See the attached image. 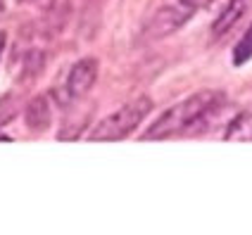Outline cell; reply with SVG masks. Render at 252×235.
Listing matches in <instances>:
<instances>
[{
    "instance_id": "cell-3",
    "label": "cell",
    "mask_w": 252,
    "mask_h": 235,
    "mask_svg": "<svg viewBox=\"0 0 252 235\" xmlns=\"http://www.w3.org/2000/svg\"><path fill=\"white\" fill-rule=\"evenodd\" d=\"M195 5L186 2V0H174L169 5H162L157 12L148 19V24L143 27V36L148 41H157V38H164L169 33L179 31V29L195 14Z\"/></svg>"
},
{
    "instance_id": "cell-6",
    "label": "cell",
    "mask_w": 252,
    "mask_h": 235,
    "mask_svg": "<svg viewBox=\"0 0 252 235\" xmlns=\"http://www.w3.org/2000/svg\"><path fill=\"white\" fill-rule=\"evenodd\" d=\"M245 10H248V2H245V0H228L224 7L219 10L214 24H212V36H214V38L226 36L231 29L238 24V19L245 14Z\"/></svg>"
},
{
    "instance_id": "cell-10",
    "label": "cell",
    "mask_w": 252,
    "mask_h": 235,
    "mask_svg": "<svg viewBox=\"0 0 252 235\" xmlns=\"http://www.w3.org/2000/svg\"><path fill=\"white\" fill-rule=\"evenodd\" d=\"M29 2H33L38 10L43 12H48V10H53V5H55V0H29Z\"/></svg>"
},
{
    "instance_id": "cell-12",
    "label": "cell",
    "mask_w": 252,
    "mask_h": 235,
    "mask_svg": "<svg viewBox=\"0 0 252 235\" xmlns=\"http://www.w3.org/2000/svg\"><path fill=\"white\" fill-rule=\"evenodd\" d=\"M214 2H221V7H224V5L228 2V0H210V5H214Z\"/></svg>"
},
{
    "instance_id": "cell-14",
    "label": "cell",
    "mask_w": 252,
    "mask_h": 235,
    "mask_svg": "<svg viewBox=\"0 0 252 235\" xmlns=\"http://www.w3.org/2000/svg\"><path fill=\"white\" fill-rule=\"evenodd\" d=\"M17 2H29V0H17Z\"/></svg>"
},
{
    "instance_id": "cell-2",
    "label": "cell",
    "mask_w": 252,
    "mask_h": 235,
    "mask_svg": "<svg viewBox=\"0 0 252 235\" xmlns=\"http://www.w3.org/2000/svg\"><path fill=\"white\" fill-rule=\"evenodd\" d=\"M153 110V100L145 95L136 97L131 102L122 105L117 112H112L110 117H105L95 128L88 133L91 143H114V140H124L126 136H131L138 124L150 114Z\"/></svg>"
},
{
    "instance_id": "cell-13",
    "label": "cell",
    "mask_w": 252,
    "mask_h": 235,
    "mask_svg": "<svg viewBox=\"0 0 252 235\" xmlns=\"http://www.w3.org/2000/svg\"><path fill=\"white\" fill-rule=\"evenodd\" d=\"M2 10H5V0H0V12H2Z\"/></svg>"
},
{
    "instance_id": "cell-11",
    "label": "cell",
    "mask_w": 252,
    "mask_h": 235,
    "mask_svg": "<svg viewBox=\"0 0 252 235\" xmlns=\"http://www.w3.org/2000/svg\"><path fill=\"white\" fill-rule=\"evenodd\" d=\"M2 50H5V33L0 31V55H2Z\"/></svg>"
},
{
    "instance_id": "cell-1",
    "label": "cell",
    "mask_w": 252,
    "mask_h": 235,
    "mask_svg": "<svg viewBox=\"0 0 252 235\" xmlns=\"http://www.w3.org/2000/svg\"><path fill=\"white\" fill-rule=\"evenodd\" d=\"M221 105H224V93H219V90L193 93L186 100L176 102L174 107H169L155 124H150V128L143 133V140H164L174 138L179 133H186L188 128H193L202 119H207Z\"/></svg>"
},
{
    "instance_id": "cell-8",
    "label": "cell",
    "mask_w": 252,
    "mask_h": 235,
    "mask_svg": "<svg viewBox=\"0 0 252 235\" xmlns=\"http://www.w3.org/2000/svg\"><path fill=\"white\" fill-rule=\"evenodd\" d=\"M252 59V24L250 29L240 36V41L236 43V48H233V64L236 67H243L245 62H250Z\"/></svg>"
},
{
    "instance_id": "cell-7",
    "label": "cell",
    "mask_w": 252,
    "mask_h": 235,
    "mask_svg": "<svg viewBox=\"0 0 252 235\" xmlns=\"http://www.w3.org/2000/svg\"><path fill=\"white\" fill-rule=\"evenodd\" d=\"M224 140L228 143H252V112L236 114L224 131Z\"/></svg>"
},
{
    "instance_id": "cell-5",
    "label": "cell",
    "mask_w": 252,
    "mask_h": 235,
    "mask_svg": "<svg viewBox=\"0 0 252 235\" xmlns=\"http://www.w3.org/2000/svg\"><path fill=\"white\" fill-rule=\"evenodd\" d=\"M24 119H27V128L33 133H43L50 128L53 121V110H50V100L48 95H36L29 100L27 110H24Z\"/></svg>"
},
{
    "instance_id": "cell-9",
    "label": "cell",
    "mask_w": 252,
    "mask_h": 235,
    "mask_svg": "<svg viewBox=\"0 0 252 235\" xmlns=\"http://www.w3.org/2000/svg\"><path fill=\"white\" fill-rule=\"evenodd\" d=\"M19 114V95H5L0 100V128L7 126V121H12Z\"/></svg>"
},
{
    "instance_id": "cell-4",
    "label": "cell",
    "mask_w": 252,
    "mask_h": 235,
    "mask_svg": "<svg viewBox=\"0 0 252 235\" xmlns=\"http://www.w3.org/2000/svg\"><path fill=\"white\" fill-rule=\"evenodd\" d=\"M95 79H98V59L95 57H84L71 67L64 88H67L71 100H79V97L88 95V90L95 86Z\"/></svg>"
}]
</instances>
